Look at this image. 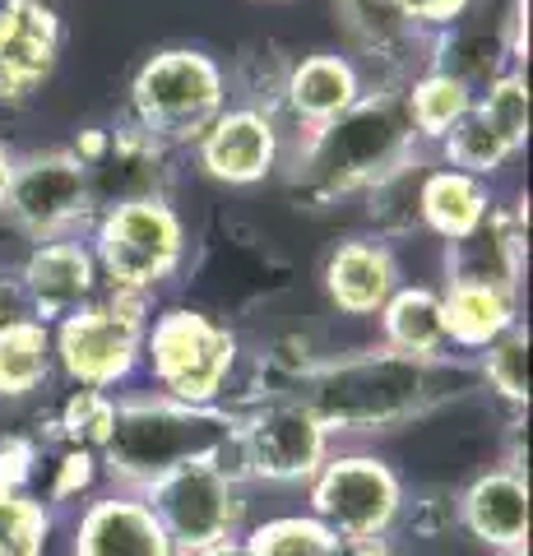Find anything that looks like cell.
Returning <instances> with one entry per match:
<instances>
[{"instance_id": "obj_15", "label": "cell", "mask_w": 533, "mask_h": 556, "mask_svg": "<svg viewBox=\"0 0 533 556\" xmlns=\"http://www.w3.org/2000/svg\"><path fill=\"white\" fill-rule=\"evenodd\" d=\"M325 298L339 316L353 320H376L381 306L390 302V292L404 283L399 278V260H394L390 241L381 237H343L339 247L325 255L320 269Z\"/></svg>"}, {"instance_id": "obj_25", "label": "cell", "mask_w": 533, "mask_h": 556, "mask_svg": "<svg viewBox=\"0 0 533 556\" xmlns=\"http://www.w3.org/2000/svg\"><path fill=\"white\" fill-rule=\"evenodd\" d=\"M56 362H51V325L20 320L0 329V399H24L38 394Z\"/></svg>"}, {"instance_id": "obj_5", "label": "cell", "mask_w": 533, "mask_h": 556, "mask_svg": "<svg viewBox=\"0 0 533 556\" xmlns=\"http://www.w3.org/2000/svg\"><path fill=\"white\" fill-rule=\"evenodd\" d=\"M228 108V75L200 47H163L130 79V121L158 144H195Z\"/></svg>"}, {"instance_id": "obj_42", "label": "cell", "mask_w": 533, "mask_h": 556, "mask_svg": "<svg viewBox=\"0 0 533 556\" xmlns=\"http://www.w3.org/2000/svg\"><path fill=\"white\" fill-rule=\"evenodd\" d=\"M0 5H5V0H0Z\"/></svg>"}, {"instance_id": "obj_14", "label": "cell", "mask_w": 533, "mask_h": 556, "mask_svg": "<svg viewBox=\"0 0 533 556\" xmlns=\"http://www.w3.org/2000/svg\"><path fill=\"white\" fill-rule=\"evenodd\" d=\"M20 283L33 306V320L56 325L61 316L93 302L102 278H98V260L89 251V241L56 237V241H33V251L20 265Z\"/></svg>"}, {"instance_id": "obj_10", "label": "cell", "mask_w": 533, "mask_h": 556, "mask_svg": "<svg viewBox=\"0 0 533 556\" xmlns=\"http://www.w3.org/2000/svg\"><path fill=\"white\" fill-rule=\"evenodd\" d=\"M14 228L33 241H56V237H79V228L93 223V186L65 149H42L14 159V177L0 204Z\"/></svg>"}, {"instance_id": "obj_26", "label": "cell", "mask_w": 533, "mask_h": 556, "mask_svg": "<svg viewBox=\"0 0 533 556\" xmlns=\"http://www.w3.org/2000/svg\"><path fill=\"white\" fill-rule=\"evenodd\" d=\"M436 149H441V163L445 167H459V172H469V177H483V181H492L496 172H502L515 159V153H520L478 108L464 112L455 126L445 130V139H441Z\"/></svg>"}, {"instance_id": "obj_41", "label": "cell", "mask_w": 533, "mask_h": 556, "mask_svg": "<svg viewBox=\"0 0 533 556\" xmlns=\"http://www.w3.org/2000/svg\"><path fill=\"white\" fill-rule=\"evenodd\" d=\"M502 556H529V543H524V547H510V552H502Z\"/></svg>"}, {"instance_id": "obj_40", "label": "cell", "mask_w": 533, "mask_h": 556, "mask_svg": "<svg viewBox=\"0 0 533 556\" xmlns=\"http://www.w3.org/2000/svg\"><path fill=\"white\" fill-rule=\"evenodd\" d=\"M10 177H14V153L0 144V204H5V190H10Z\"/></svg>"}, {"instance_id": "obj_19", "label": "cell", "mask_w": 533, "mask_h": 556, "mask_svg": "<svg viewBox=\"0 0 533 556\" xmlns=\"http://www.w3.org/2000/svg\"><path fill=\"white\" fill-rule=\"evenodd\" d=\"M367 93L363 70L353 65V56L339 51H312V56L292 61L288 84H283V112L297 126H330L334 116L353 112Z\"/></svg>"}, {"instance_id": "obj_12", "label": "cell", "mask_w": 533, "mask_h": 556, "mask_svg": "<svg viewBox=\"0 0 533 556\" xmlns=\"http://www.w3.org/2000/svg\"><path fill=\"white\" fill-rule=\"evenodd\" d=\"M191 149H195V163L204 167V177H214L223 186H261L283 167V126L279 116L228 102Z\"/></svg>"}, {"instance_id": "obj_33", "label": "cell", "mask_w": 533, "mask_h": 556, "mask_svg": "<svg viewBox=\"0 0 533 556\" xmlns=\"http://www.w3.org/2000/svg\"><path fill=\"white\" fill-rule=\"evenodd\" d=\"M399 529L408 538H418V543H441V538H450L459 529V501L455 492H418V496H404V510H399Z\"/></svg>"}, {"instance_id": "obj_21", "label": "cell", "mask_w": 533, "mask_h": 556, "mask_svg": "<svg viewBox=\"0 0 533 556\" xmlns=\"http://www.w3.org/2000/svg\"><path fill=\"white\" fill-rule=\"evenodd\" d=\"M441 320L445 343L464 353H483L487 343L510 334L520 320V288L506 283H445L441 288Z\"/></svg>"}, {"instance_id": "obj_29", "label": "cell", "mask_w": 533, "mask_h": 556, "mask_svg": "<svg viewBox=\"0 0 533 556\" xmlns=\"http://www.w3.org/2000/svg\"><path fill=\"white\" fill-rule=\"evenodd\" d=\"M473 371L510 408H529V325H515L510 334L487 343Z\"/></svg>"}, {"instance_id": "obj_8", "label": "cell", "mask_w": 533, "mask_h": 556, "mask_svg": "<svg viewBox=\"0 0 533 556\" xmlns=\"http://www.w3.org/2000/svg\"><path fill=\"white\" fill-rule=\"evenodd\" d=\"M237 422V450L246 464V482L306 486L330 459L334 437L297 394H265L246 408H228Z\"/></svg>"}, {"instance_id": "obj_27", "label": "cell", "mask_w": 533, "mask_h": 556, "mask_svg": "<svg viewBox=\"0 0 533 556\" xmlns=\"http://www.w3.org/2000/svg\"><path fill=\"white\" fill-rule=\"evenodd\" d=\"M292 61L274 42H251L242 56L232 61L228 75V98L237 93V108H255L265 116H283V84H288Z\"/></svg>"}, {"instance_id": "obj_24", "label": "cell", "mask_w": 533, "mask_h": 556, "mask_svg": "<svg viewBox=\"0 0 533 556\" xmlns=\"http://www.w3.org/2000/svg\"><path fill=\"white\" fill-rule=\"evenodd\" d=\"M478 89L473 84H464L459 75L441 65H422L418 75H413L404 89H399V102H404V116H408V130L418 135V144H441L445 130L455 126V121L473 108Z\"/></svg>"}, {"instance_id": "obj_28", "label": "cell", "mask_w": 533, "mask_h": 556, "mask_svg": "<svg viewBox=\"0 0 533 556\" xmlns=\"http://www.w3.org/2000/svg\"><path fill=\"white\" fill-rule=\"evenodd\" d=\"M242 538L251 556H343V543L312 515H274Z\"/></svg>"}, {"instance_id": "obj_23", "label": "cell", "mask_w": 533, "mask_h": 556, "mask_svg": "<svg viewBox=\"0 0 533 556\" xmlns=\"http://www.w3.org/2000/svg\"><path fill=\"white\" fill-rule=\"evenodd\" d=\"M381 343L408 357H445V320H441V292L427 283H399L381 306Z\"/></svg>"}, {"instance_id": "obj_20", "label": "cell", "mask_w": 533, "mask_h": 556, "mask_svg": "<svg viewBox=\"0 0 533 556\" xmlns=\"http://www.w3.org/2000/svg\"><path fill=\"white\" fill-rule=\"evenodd\" d=\"M492 204H496L492 181L469 177V172L445 167V163L422 167V177H418V228L441 237L445 247L483 232Z\"/></svg>"}, {"instance_id": "obj_32", "label": "cell", "mask_w": 533, "mask_h": 556, "mask_svg": "<svg viewBox=\"0 0 533 556\" xmlns=\"http://www.w3.org/2000/svg\"><path fill=\"white\" fill-rule=\"evenodd\" d=\"M51 506L28 492L0 496V556H47Z\"/></svg>"}, {"instance_id": "obj_31", "label": "cell", "mask_w": 533, "mask_h": 556, "mask_svg": "<svg viewBox=\"0 0 533 556\" xmlns=\"http://www.w3.org/2000/svg\"><path fill=\"white\" fill-rule=\"evenodd\" d=\"M473 108L502 130L515 149L529 144V75L524 70H502L478 89Z\"/></svg>"}, {"instance_id": "obj_4", "label": "cell", "mask_w": 533, "mask_h": 556, "mask_svg": "<svg viewBox=\"0 0 533 556\" xmlns=\"http://www.w3.org/2000/svg\"><path fill=\"white\" fill-rule=\"evenodd\" d=\"M237 362H242V343L223 320L195 306H167L153 311L140 343V367L163 399L191 408H223Z\"/></svg>"}, {"instance_id": "obj_1", "label": "cell", "mask_w": 533, "mask_h": 556, "mask_svg": "<svg viewBox=\"0 0 533 556\" xmlns=\"http://www.w3.org/2000/svg\"><path fill=\"white\" fill-rule=\"evenodd\" d=\"M478 386V371L445 357H408L394 348H363V353L320 357L302 380L297 399L312 408L330 437H371L394 431L418 417L455 404Z\"/></svg>"}, {"instance_id": "obj_3", "label": "cell", "mask_w": 533, "mask_h": 556, "mask_svg": "<svg viewBox=\"0 0 533 556\" xmlns=\"http://www.w3.org/2000/svg\"><path fill=\"white\" fill-rule=\"evenodd\" d=\"M228 408H191L163 394L116 399L112 431L98 450V468L112 492H149L158 478L186 464H214L218 450L232 441Z\"/></svg>"}, {"instance_id": "obj_2", "label": "cell", "mask_w": 533, "mask_h": 556, "mask_svg": "<svg viewBox=\"0 0 533 556\" xmlns=\"http://www.w3.org/2000/svg\"><path fill=\"white\" fill-rule=\"evenodd\" d=\"M283 163L292 186L330 204L343 195H367L399 167L422 163V144L408 130L399 89H381L363 93V102L330 126H297V139L283 135Z\"/></svg>"}, {"instance_id": "obj_22", "label": "cell", "mask_w": 533, "mask_h": 556, "mask_svg": "<svg viewBox=\"0 0 533 556\" xmlns=\"http://www.w3.org/2000/svg\"><path fill=\"white\" fill-rule=\"evenodd\" d=\"M334 5H339V20L363 56L385 65L390 75H399L404 84L418 75V70H413V47H418L422 33L404 20L394 0H334Z\"/></svg>"}, {"instance_id": "obj_34", "label": "cell", "mask_w": 533, "mask_h": 556, "mask_svg": "<svg viewBox=\"0 0 533 556\" xmlns=\"http://www.w3.org/2000/svg\"><path fill=\"white\" fill-rule=\"evenodd\" d=\"M98 478H102V468H98V455H93V450H79V445H61L56 464H51V486H47V506H71V501L89 496Z\"/></svg>"}, {"instance_id": "obj_9", "label": "cell", "mask_w": 533, "mask_h": 556, "mask_svg": "<svg viewBox=\"0 0 533 556\" xmlns=\"http://www.w3.org/2000/svg\"><path fill=\"white\" fill-rule=\"evenodd\" d=\"M140 496L149 501V510L158 515V525L172 538L177 556L246 533V510H251L246 482L228 478L214 464H186L177 473L158 478Z\"/></svg>"}, {"instance_id": "obj_7", "label": "cell", "mask_w": 533, "mask_h": 556, "mask_svg": "<svg viewBox=\"0 0 533 556\" xmlns=\"http://www.w3.org/2000/svg\"><path fill=\"white\" fill-rule=\"evenodd\" d=\"M408 486L394 468L371 450H330V459L306 482L312 519H320L339 543H363V538H390L399 529Z\"/></svg>"}, {"instance_id": "obj_11", "label": "cell", "mask_w": 533, "mask_h": 556, "mask_svg": "<svg viewBox=\"0 0 533 556\" xmlns=\"http://www.w3.org/2000/svg\"><path fill=\"white\" fill-rule=\"evenodd\" d=\"M144 329L112 316L98 298L51 325V362L75 390H116L140 367Z\"/></svg>"}, {"instance_id": "obj_13", "label": "cell", "mask_w": 533, "mask_h": 556, "mask_svg": "<svg viewBox=\"0 0 533 556\" xmlns=\"http://www.w3.org/2000/svg\"><path fill=\"white\" fill-rule=\"evenodd\" d=\"M61 56V14L47 0L0 5V102H24L51 79Z\"/></svg>"}, {"instance_id": "obj_36", "label": "cell", "mask_w": 533, "mask_h": 556, "mask_svg": "<svg viewBox=\"0 0 533 556\" xmlns=\"http://www.w3.org/2000/svg\"><path fill=\"white\" fill-rule=\"evenodd\" d=\"M394 5H399V14L418 33H445V28H455L478 0H394Z\"/></svg>"}, {"instance_id": "obj_17", "label": "cell", "mask_w": 533, "mask_h": 556, "mask_svg": "<svg viewBox=\"0 0 533 556\" xmlns=\"http://www.w3.org/2000/svg\"><path fill=\"white\" fill-rule=\"evenodd\" d=\"M459 501V529L492 552H510L529 543V473L496 464L487 473H478Z\"/></svg>"}, {"instance_id": "obj_37", "label": "cell", "mask_w": 533, "mask_h": 556, "mask_svg": "<svg viewBox=\"0 0 533 556\" xmlns=\"http://www.w3.org/2000/svg\"><path fill=\"white\" fill-rule=\"evenodd\" d=\"M20 320H33V306L24 298V283H20V274H0V329L20 325Z\"/></svg>"}, {"instance_id": "obj_38", "label": "cell", "mask_w": 533, "mask_h": 556, "mask_svg": "<svg viewBox=\"0 0 533 556\" xmlns=\"http://www.w3.org/2000/svg\"><path fill=\"white\" fill-rule=\"evenodd\" d=\"M343 556H404L394 538H363V543H343Z\"/></svg>"}, {"instance_id": "obj_6", "label": "cell", "mask_w": 533, "mask_h": 556, "mask_svg": "<svg viewBox=\"0 0 533 556\" xmlns=\"http://www.w3.org/2000/svg\"><path fill=\"white\" fill-rule=\"evenodd\" d=\"M89 251L98 260L102 283L158 292L181 274L191 237H186V218L167 195H140L98 208Z\"/></svg>"}, {"instance_id": "obj_18", "label": "cell", "mask_w": 533, "mask_h": 556, "mask_svg": "<svg viewBox=\"0 0 533 556\" xmlns=\"http://www.w3.org/2000/svg\"><path fill=\"white\" fill-rule=\"evenodd\" d=\"M167 163H172V149L158 144V139H153L149 130H140L135 121L112 126L107 130V153H102V163L89 172L93 208L140 200V195H163Z\"/></svg>"}, {"instance_id": "obj_35", "label": "cell", "mask_w": 533, "mask_h": 556, "mask_svg": "<svg viewBox=\"0 0 533 556\" xmlns=\"http://www.w3.org/2000/svg\"><path fill=\"white\" fill-rule=\"evenodd\" d=\"M33 473H38V441L5 431V437H0V496L28 492Z\"/></svg>"}, {"instance_id": "obj_30", "label": "cell", "mask_w": 533, "mask_h": 556, "mask_svg": "<svg viewBox=\"0 0 533 556\" xmlns=\"http://www.w3.org/2000/svg\"><path fill=\"white\" fill-rule=\"evenodd\" d=\"M116 417V394L107 390H71V399L56 408V422H51V437L61 445H79V450H102Z\"/></svg>"}, {"instance_id": "obj_16", "label": "cell", "mask_w": 533, "mask_h": 556, "mask_svg": "<svg viewBox=\"0 0 533 556\" xmlns=\"http://www.w3.org/2000/svg\"><path fill=\"white\" fill-rule=\"evenodd\" d=\"M71 556H177V547L144 496L107 492L79 510Z\"/></svg>"}, {"instance_id": "obj_39", "label": "cell", "mask_w": 533, "mask_h": 556, "mask_svg": "<svg viewBox=\"0 0 533 556\" xmlns=\"http://www.w3.org/2000/svg\"><path fill=\"white\" fill-rule=\"evenodd\" d=\"M186 556H251V547H246V538L237 533V538H223V543H210V547L186 552Z\"/></svg>"}]
</instances>
